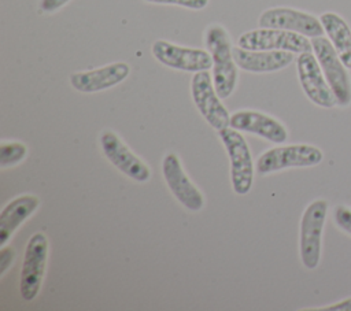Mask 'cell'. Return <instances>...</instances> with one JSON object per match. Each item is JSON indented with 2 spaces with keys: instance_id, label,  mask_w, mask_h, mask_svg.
<instances>
[{
  "instance_id": "1",
  "label": "cell",
  "mask_w": 351,
  "mask_h": 311,
  "mask_svg": "<svg viewBox=\"0 0 351 311\" xmlns=\"http://www.w3.org/2000/svg\"><path fill=\"white\" fill-rule=\"evenodd\" d=\"M206 47L213 60V84L221 99L229 97L237 84V64L228 32L221 25H211L206 30Z\"/></svg>"
},
{
  "instance_id": "2",
  "label": "cell",
  "mask_w": 351,
  "mask_h": 311,
  "mask_svg": "<svg viewBox=\"0 0 351 311\" xmlns=\"http://www.w3.org/2000/svg\"><path fill=\"white\" fill-rule=\"evenodd\" d=\"M328 212L326 200L318 199L311 201L303 211L300 219L299 251L303 266L307 270L317 269L321 259L322 232Z\"/></svg>"
},
{
  "instance_id": "3",
  "label": "cell",
  "mask_w": 351,
  "mask_h": 311,
  "mask_svg": "<svg viewBox=\"0 0 351 311\" xmlns=\"http://www.w3.org/2000/svg\"><path fill=\"white\" fill-rule=\"evenodd\" d=\"M324 153L318 147L292 144L270 148L259 155L255 169L261 175L271 174L289 167H311L322 162Z\"/></svg>"
},
{
  "instance_id": "4",
  "label": "cell",
  "mask_w": 351,
  "mask_h": 311,
  "mask_svg": "<svg viewBox=\"0 0 351 311\" xmlns=\"http://www.w3.org/2000/svg\"><path fill=\"white\" fill-rule=\"evenodd\" d=\"M230 160V181L236 195H247L254 181V163L243 134L228 126L218 132Z\"/></svg>"
},
{
  "instance_id": "5",
  "label": "cell",
  "mask_w": 351,
  "mask_h": 311,
  "mask_svg": "<svg viewBox=\"0 0 351 311\" xmlns=\"http://www.w3.org/2000/svg\"><path fill=\"white\" fill-rule=\"evenodd\" d=\"M311 45L322 73L335 93L337 105L348 107L351 104V78L347 73V67L329 38H325L324 36L313 37Z\"/></svg>"
},
{
  "instance_id": "6",
  "label": "cell",
  "mask_w": 351,
  "mask_h": 311,
  "mask_svg": "<svg viewBox=\"0 0 351 311\" xmlns=\"http://www.w3.org/2000/svg\"><path fill=\"white\" fill-rule=\"evenodd\" d=\"M48 238L44 233H34L25 248L21 275L19 293L23 300L32 301L37 297L47 267Z\"/></svg>"
},
{
  "instance_id": "7",
  "label": "cell",
  "mask_w": 351,
  "mask_h": 311,
  "mask_svg": "<svg viewBox=\"0 0 351 311\" xmlns=\"http://www.w3.org/2000/svg\"><path fill=\"white\" fill-rule=\"evenodd\" d=\"M237 45L251 51H289L293 53L313 51L311 40H308L306 36L295 32L269 27H259L256 30L245 32L239 37Z\"/></svg>"
},
{
  "instance_id": "8",
  "label": "cell",
  "mask_w": 351,
  "mask_h": 311,
  "mask_svg": "<svg viewBox=\"0 0 351 311\" xmlns=\"http://www.w3.org/2000/svg\"><path fill=\"white\" fill-rule=\"evenodd\" d=\"M192 100L204 121L217 132L230 126V114L218 96L213 77L207 71H197L191 81Z\"/></svg>"
},
{
  "instance_id": "9",
  "label": "cell",
  "mask_w": 351,
  "mask_h": 311,
  "mask_svg": "<svg viewBox=\"0 0 351 311\" xmlns=\"http://www.w3.org/2000/svg\"><path fill=\"white\" fill-rule=\"evenodd\" d=\"M296 69L300 86L310 101L322 108H333L337 105L335 93L313 52L299 53L296 58Z\"/></svg>"
},
{
  "instance_id": "10",
  "label": "cell",
  "mask_w": 351,
  "mask_h": 311,
  "mask_svg": "<svg viewBox=\"0 0 351 311\" xmlns=\"http://www.w3.org/2000/svg\"><path fill=\"white\" fill-rule=\"evenodd\" d=\"M151 52L159 63L174 70L197 73L207 71L213 66L211 56L207 51L181 47L166 40L154 41Z\"/></svg>"
},
{
  "instance_id": "11",
  "label": "cell",
  "mask_w": 351,
  "mask_h": 311,
  "mask_svg": "<svg viewBox=\"0 0 351 311\" xmlns=\"http://www.w3.org/2000/svg\"><path fill=\"white\" fill-rule=\"evenodd\" d=\"M259 27L295 32L306 37L324 36V26L319 18L289 7H274L263 11L258 19Z\"/></svg>"
},
{
  "instance_id": "12",
  "label": "cell",
  "mask_w": 351,
  "mask_h": 311,
  "mask_svg": "<svg viewBox=\"0 0 351 311\" xmlns=\"http://www.w3.org/2000/svg\"><path fill=\"white\" fill-rule=\"evenodd\" d=\"M100 147L104 156L126 177L136 182H147L151 178L149 167L112 130L101 132Z\"/></svg>"
},
{
  "instance_id": "13",
  "label": "cell",
  "mask_w": 351,
  "mask_h": 311,
  "mask_svg": "<svg viewBox=\"0 0 351 311\" xmlns=\"http://www.w3.org/2000/svg\"><path fill=\"white\" fill-rule=\"evenodd\" d=\"M163 178L173 196L189 211H200L204 197L182 169L180 158L170 152L162 160Z\"/></svg>"
},
{
  "instance_id": "14",
  "label": "cell",
  "mask_w": 351,
  "mask_h": 311,
  "mask_svg": "<svg viewBox=\"0 0 351 311\" xmlns=\"http://www.w3.org/2000/svg\"><path fill=\"white\" fill-rule=\"evenodd\" d=\"M230 127L256 134L270 142L282 144L288 138V132L285 126L273 118L261 111L254 110H240L230 115Z\"/></svg>"
},
{
  "instance_id": "15",
  "label": "cell",
  "mask_w": 351,
  "mask_h": 311,
  "mask_svg": "<svg viewBox=\"0 0 351 311\" xmlns=\"http://www.w3.org/2000/svg\"><path fill=\"white\" fill-rule=\"evenodd\" d=\"M130 67L125 62H115L95 70L77 71L70 75L71 86L81 93H95L110 89L128 78Z\"/></svg>"
},
{
  "instance_id": "16",
  "label": "cell",
  "mask_w": 351,
  "mask_h": 311,
  "mask_svg": "<svg viewBox=\"0 0 351 311\" xmlns=\"http://www.w3.org/2000/svg\"><path fill=\"white\" fill-rule=\"evenodd\" d=\"M233 58L237 67L244 71L273 73L289 66L295 55L289 51H251L237 45L233 48Z\"/></svg>"
},
{
  "instance_id": "17",
  "label": "cell",
  "mask_w": 351,
  "mask_h": 311,
  "mask_svg": "<svg viewBox=\"0 0 351 311\" xmlns=\"http://www.w3.org/2000/svg\"><path fill=\"white\" fill-rule=\"evenodd\" d=\"M40 200L34 195L15 197L0 212V247L11 238L14 232L37 210Z\"/></svg>"
},
{
  "instance_id": "18",
  "label": "cell",
  "mask_w": 351,
  "mask_h": 311,
  "mask_svg": "<svg viewBox=\"0 0 351 311\" xmlns=\"http://www.w3.org/2000/svg\"><path fill=\"white\" fill-rule=\"evenodd\" d=\"M324 30L335 47L344 66L351 70V29L346 21L335 12H324L319 16Z\"/></svg>"
},
{
  "instance_id": "19",
  "label": "cell",
  "mask_w": 351,
  "mask_h": 311,
  "mask_svg": "<svg viewBox=\"0 0 351 311\" xmlns=\"http://www.w3.org/2000/svg\"><path fill=\"white\" fill-rule=\"evenodd\" d=\"M27 155V148L25 144L18 141H3L0 145V167H11L22 162Z\"/></svg>"
},
{
  "instance_id": "20",
  "label": "cell",
  "mask_w": 351,
  "mask_h": 311,
  "mask_svg": "<svg viewBox=\"0 0 351 311\" xmlns=\"http://www.w3.org/2000/svg\"><path fill=\"white\" fill-rule=\"evenodd\" d=\"M333 219L343 232L351 236V208L346 206H337L333 212Z\"/></svg>"
},
{
  "instance_id": "21",
  "label": "cell",
  "mask_w": 351,
  "mask_h": 311,
  "mask_svg": "<svg viewBox=\"0 0 351 311\" xmlns=\"http://www.w3.org/2000/svg\"><path fill=\"white\" fill-rule=\"evenodd\" d=\"M147 3L154 4H170V5H180L189 10H203L208 5V0H144Z\"/></svg>"
},
{
  "instance_id": "22",
  "label": "cell",
  "mask_w": 351,
  "mask_h": 311,
  "mask_svg": "<svg viewBox=\"0 0 351 311\" xmlns=\"http://www.w3.org/2000/svg\"><path fill=\"white\" fill-rule=\"evenodd\" d=\"M15 259V251L10 247H1L0 252V275H3Z\"/></svg>"
},
{
  "instance_id": "23",
  "label": "cell",
  "mask_w": 351,
  "mask_h": 311,
  "mask_svg": "<svg viewBox=\"0 0 351 311\" xmlns=\"http://www.w3.org/2000/svg\"><path fill=\"white\" fill-rule=\"evenodd\" d=\"M308 310H314V311H351V297H347L341 301H337L335 304L330 306H325V307H319V308H308Z\"/></svg>"
},
{
  "instance_id": "24",
  "label": "cell",
  "mask_w": 351,
  "mask_h": 311,
  "mask_svg": "<svg viewBox=\"0 0 351 311\" xmlns=\"http://www.w3.org/2000/svg\"><path fill=\"white\" fill-rule=\"evenodd\" d=\"M69 1L70 0H40V10L44 12H55Z\"/></svg>"
}]
</instances>
